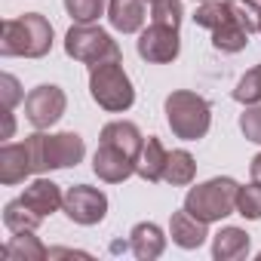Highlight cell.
Listing matches in <instances>:
<instances>
[{
	"instance_id": "13",
	"label": "cell",
	"mask_w": 261,
	"mask_h": 261,
	"mask_svg": "<svg viewBox=\"0 0 261 261\" xmlns=\"http://www.w3.org/2000/svg\"><path fill=\"white\" fill-rule=\"evenodd\" d=\"M22 203H28L37 215L46 218V215H53V212H59V209L65 206V194L59 191L56 181H49V178H37V181H31V185L25 188Z\"/></svg>"
},
{
	"instance_id": "6",
	"label": "cell",
	"mask_w": 261,
	"mask_h": 261,
	"mask_svg": "<svg viewBox=\"0 0 261 261\" xmlns=\"http://www.w3.org/2000/svg\"><path fill=\"white\" fill-rule=\"evenodd\" d=\"M65 105H68V98H65V92L59 86L40 83L25 95V117H28V123L34 129H49V126H56L62 120Z\"/></svg>"
},
{
	"instance_id": "17",
	"label": "cell",
	"mask_w": 261,
	"mask_h": 261,
	"mask_svg": "<svg viewBox=\"0 0 261 261\" xmlns=\"http://www.w3.org/2000/svg\"><path fill=\"white\" fill-rule=\"evenodd\" d=\"M166 160H169V151L160 145V139L157 136H151L148 142H145V148H142V157H139V163H136V175L139 178H145V181H163V169H166Z\"/></svg>"
},
{
	"instance_id": "2",
	"label": "cell",
	"mask_w": 261,
	"mask_h": 261,
	"mask_svg": "<svg viewBox=\"0 0 261 261\" xmlns=\"http://www.w3.org/2000/svg\"><path fill=\"white\" fill-rule=\"evenodd\" d=\"M166 120H169V129L175 133V139H185V142H197L209 133V123H212V108L203 95L197 92H188V89H178V92H169L166 95Z\"/></svg>"
},
{
	"instance_id": "20",
	"label": "cell",
	"mask_w": 261,
	"mask_h": 261,
	"mask_svg": "<svg viewBox=\"0 0 261 261\" xmlns=\"http://www.w3.org/2000/svg\"><path fill=\"white\" fill-rule=\"evenodd\" d=\"M40 221H43V215H37L28 203H22V197H19V200H10V203L4 206V224H7L13 233L37 230V227H40Z\"/></svg>"
},
{
	"instance_id": "10",
	"label": "cell",
	"mask_w": 261,
	"mask_h": 261,
	"mask_svg": "<svg viewBox=\"0 0 261 261\" xmlns=\"http://www.w3.org/2000/svg\"><path fill=\"white\" fill-rule=\"evenodd\" d=\"M34 172H37V151L31 136L25 142L0 148V181L4 185H19Z\"/></svg>"
},
{
	"instance_id": "33",
	"label": "cell",
	"mask_w": 261,
	"mask_h": 261,
	"mask_svg": "<svg viewBox=\"0 0 261 261\" xmlns=\"http://www.w3.org/2000/svg\"><path fill=\"white\" fill-rule=\"evenodd\" d=\"M148 4H151V0H148Z\"/></svg>"
},
{
	"instance_id": "34",
	"label": "cell",
	"mask_w": 261,
	"mask_h": 261,
	"mask_svg": "<svg viewBox=\"0 0 261 261\" xmlns=\"http://www.w3.org/2000/svg\"><path fill=\"white\" fill-rule=\"evenodd\" d=\"M258 31H261V28H258Z\"/></svg>"
},
{
	"instance_id": "5",
	"label": "cell",
	"mask_w": 261,
	"mask_h": 261,
	"mask_svg": "<svg viewBox=\"0 0 261 261\" xmlns=\"http://www.w3.org/2000/svg\"><path fill=\"white\" fill-rule=\"evenodd\" d=\"M65 53L83 65H101V62H120V46L117 40L101 31L98 25H74L65 34Z\"/></svg>"
},
{
	"instance_id": "21",
	"label": "cell",
	"mask_w": 261,
	"mask_h": 261,
	"mask_svg": "<svg viewBox=\"0 0 261 261\" xmlns=\"http://www.w3.org/2000/svg\"><path fill=\"white\" fill-rule=\"evenodd\" d=\"M246 43H249V31L230 16L221 28H215L212 31V46L218 49V53H240V49H246Z\"/></svg>"
},
{
	"instance_id": "12",
	"label": "cell",
	"mask_w": 261,
	"mask_h": 261,
	"mask_svg": "<svg viewBox=\"0 0 261 261\" xmlns=\"http://www.w3.org/2000/svg\"><path fill=\"white\" fill-rule=\"evenodd\" d=\"M108 22L120 34H136L148 22V0H111Z\"/></svg>"
},
{
	"instance_id": "11",
	"label": "cell",
	"mask_w": 261,
	"mask_h": 261,
	"mask_svg": "<svg viewBox=\"0 0 261 261\" xmlns=\"http://www.w3.org/2000/svg\"><path fill=\"white\" fill-rule=\"evenodd\" d=\"M92 172L101 181H108V185H120L129 175H136V160L129 157L126 151H120L117 145L101 142L98 151H95V157H92Z\"/></svg>"
},
{
	"instance_id": "14",
	"label": "cell",
	"mask_w": 261,
	"mask_h": 261,
	"mask_svg": "<svg viewBox=\"0 0 261 261\" xmlns=\"http://www.w3.org/2000/svg\"><path fill=\"white\" fill-rule=\"evenodd\" d=\"M169 233H172V243L181 246V249H197L206 243L209 230H206V221H200L197 215H191L188 209H178L172 212V221H169Z\"/></svg>"
},
{
	"instance_id": "4",
	"label": "cell",
	"mask_w": 261,
	"mask_h": 261,
	"mask_svg": "<svg viewBox=\"0 0 261 261\" xmlns=\"http://www.w3.org/2000/svg\"><path fill=\"white\" fill-rule=\"evenodd\" d=\"M237 191L240 185L233 178H209L197 188L188 191L185 197V209L191 215H197L200 221H221L230 212H237Z\"/></svg>"
},
{
	"instance_id": "22",
	"label": "cell",
	"mask_w": 261,
	"mask_h": 261,
	"mask_svg": "<svg viewBox=\"0 0 261 261\" xmlns=\"http://www.w3.org/2000/svg\"><path fill=\"white\" fill-rule=\"evenodd\" d=\"M197 175V163L188 151H172L169 160H166V169H163V181H169L172 188H185L191 185Z\"/></svg>"
},
{
	"instance_id": "9",
	"label": "cell",
	"mask_w": 261,
	"mask_h": 261,
	"mask_svg": "<svg viewBox=\"0 0 261 261\" xmlns=\"http://www.w3.org/2000/svg\"><path fill=\"white\" fill-rule=\"evenodd\" d=\"M178 53H181L178 28L151 22V28H145L142 37H139V56L151 65H166V62L178 59Z\"/></svg>"
},
{
	"instance_id": "28",
	"label": "cell",
	"mask_w": 261,
	"mask_h": 261,
	"mask_svg": "<svg viewBox=\"0 0 261 261\" xmlns=\"http://www.w3.org/2000/svg\"><path fill=\"white\" fill-rule=\"evenodd\" d=\"M181 0H151V22L178 28L181 25Z\"/></svg>"
},
{
	"instance_id": "31",
	"label": "cell",
	"mask_w": 261,
	"mask_h": 261,
	"mask_svg": "<svg viewBox=\"0 0 261 261\" xmlns=\"http://www.w3.org/2000/svg\"><path fill=\"white\" fill-rule=\"evenodd\" d=\"M252 178H255V181H261V154L252 160Z\"/></svg>"
},
{
	"instance_id": "7",
	"label": "cell",
	"mask_w": 261,
	"mask_h": 261,
	"mask_svg": "<svg viewBox=\"0 0 261 261\" xmlns=\"http://www.w3.org/2000/svg\"><path fill=\"white\" fill-rule=\"evenodd\" d=\"M37 139H40V166H43V172L77 166L86 154V145L77 133H56V136L37 133Z\"/></svg>"
},
{
	"instance_id": "19",
	"label": "cell",
	"mask_w": 261,
	"mask_h": 261,
	"mask_svg": "<svg viewBox=\"0 0 261 261\" xmlns=\"http://www.w3.org/2000/svg\"><path fill=\"white\" fill-rule=\"evenodd\" d=\"M4 258L7 261H43L49 258V249L34 237V230H28V233H16L4 246Z\"/></svg>"
},
{
	"instance_id": "24",
	"label": "cell",
	"mask_w": 261,
	"mask_h": 261,
	"mask_svg": "<svg viewBox=\"0 0 261 261\" xmlns=\"http://www.w3.org/2000/svg\"><path fill=\"white\" fill-rule=\"evenodd\" d=\"M237 212L249 221L261 218V181H252L237 191Z\"/></svg>"
},
{
	"instance_id": "16",
	"label": "cell",
	"mask_w": 261,
	"mask_h": 261,
	"mask_svg": "<svg viewBox=\"0 0 261 261\" xmlns=\"http://www.w3.org/2000/svg\"><path fill=\"white\" fill-rule=\"evenodd\" d=\"M101 142L117 145L120 151H126L136 163H139L142 148H145V136L139 133V126L129 123V120H114V123H108V126L101 129Z\"/></svg>"
},
{
	"instance_id": "3",
	"label": "cell",
	"mask_w": 261,
	"mask_h": 261,
	"mask_svg": "<svg viewBox=\"0 0 261 261\" xmlns=\"http://www.w3.org/2000/svg\"><path fill=\"white\" fill-rule=\"evenodd\" d=\"M89 95L98 108H105L111 114L129 111L136 101L133 80H129V74L123 71L120 62H101V65L89 68Z\"/></svg>"
},
{
	"instance_id": "18",
	"label": "cell",
	"mask_w": 261,
	"mask_h": 261,
	"mask_svg": "<svg viewBox=\"0 0 261 261\" xmlns=\"http://www.w3.org/2000/svg\"><path fill=\"white\" fill-rule=\"evenodd\" d=\"M249 252V233L240 227H221L212 243V255L218 261H237Z\"/></svg>"
},
{
	"instance_id": "32",
	"label": "cell",
	"mask_w": 261,
	"mask_h": 261,
	"mask_svg": "<svg viewBox=\"0 0 261 261\" xmlns=\"http://www.w3.org/2000/svg\"><path fill=\"white\" fill-rule=\"evenodd\" d=\"M200 4H206V0H200Z\"/></svg>"
},
{
	"instance_id": "8",
	"label": "cell",
	"mask_w": 261,
	"mask_h": 261,
	"mask_svg": "<svg viewBox=\"0 0 261 261\" xmlns=\"http://www.w3.org/2000/svg\"><path fill=\"white\" fill-rule=\"evenodd\" d=\"M65 215L83 227L89 224H98L108 212V197L98 191V188H89V185H74L65 191Z\"/></svg>"
},
{
	"instance_id": "26",
	"label": "cell",
	"mask_w": 261,
	"mask_h": 261,
	"mask_svg": "<svg viewBox=\"0 0 261 261\" xmlns=\"http://www.w3.org/2000/svg\"><path fill=\"white\" fill-rule=\"evenodd\" d=\"M227 19H230V10H227V4H218V0H206V4L197 10V16H194V22L200 28H209V31L221 28Z\"/></svg>"
},
{
	"instance_id": "15",
	"label": "cell",
	"mask_w": 261,
	"mask_h": 261,
	"mask_svg": "<svg viewBox=\"0 0 261 261\" xmlns=\"http://www.w3.org/2000/svg\"><path fill=\"white\" fill-rule=\"evenodd\" d=\"M129 249H133V255L139 261H154V258L163 255L166 237L154 221H142V224L133 227V233H129Z\"/></svg>"
},
{
	"instance_id": "27",
	"label": "cell",
	"mask_w": 261,
	"mask_h": 261,
	"mask_svg": "<svg viewBox=\"0 0 261 261\" xmlns=\"http://www.w3.org/2000/svg\"><path fill=\"white\" fill-rule=\"evenodd\" d=\"M65 10L74 22L80 25H92L101 13H105V0H65Z\"/></svg>"
},
{
	"instance_id": "23",
	"label": "cell",
	"mask_w": 261,
	"mask_h": 261,
	"mask_svg": "<svg viewBox=\"0 0 261 261\" xmlns=\"http://www.w3.org/2000/svg\"><path fill=\"white\" fill-rule=\"evenodd\" d=\"M224 4H227L230 16H233L249 34H255V31L261 28V7H258V0H224Z\"/></svg>"
},
{
	"instance_id": "29",
	"label": "cell",
	"mask_w": 261,
	"mask_h": 261,
	"mask_svg": "<svg viewBox=\"0 0 261 261\" xmlns=\"http://www.w3.org/2000/svg\"><path fill=\"white\" fill-rule=\"evenodd\" d=\"M240 129L243 136L255 145H261V105H249L243 114H240Z\"/></svg>"
},
{
	"instance_id": "30",
	"label": "cell",
	"mask_w": 261,
	"mask_h": 261,
	"mask_svg": "<svg viewBox=\"0 0 261 261\" xmlns=\"http://www.w3.org/2000/svg\"><path fill=\"white\" fill-rule=\"evenodd\" d=\"M0 98H4V111H13V108L25 98V92H22V86H19V80H16L13 74H4V77H0Z\"/></svg>"
},
{
	"instance_id": "25",
	"label": "cell",
	"mask_w": 261,
	"mask_h": 261,
	"mask_svg": "<svg viewBox=\"0 0 261 261\" xmlns=\"http://www.w3.org/2000/svg\"><path fill=\"white\" fill-rule=\"evenodd\" d=\"M233 98H237L240 105H258V101H261V65L252 68V71H246V74L240 77V83H237V89H233Z\"/></svg>"
},
{
	"instance_id": "1",
	"label": "cell",
	"mask_w": 261,
	"mask_h": 261,
	"mask_svg": "<svg viewBox=\"0 0 261 261\" xmlns=\"http://www.w3.org/2000/svg\"><path fill=\"white\" fill-rule=\"evenodd\" d=\"M53 49V25L40 13H25L0 25V56L43 59Z\"/></svg>"
}]
</instances>
